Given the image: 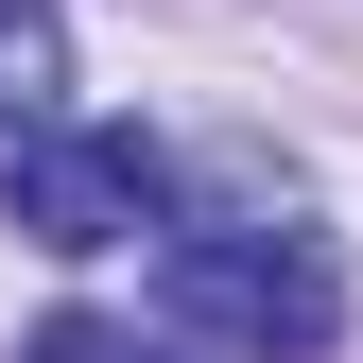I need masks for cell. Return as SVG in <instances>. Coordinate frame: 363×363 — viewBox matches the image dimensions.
I'll use <instances>...</instances> for the list:
<instances>
[{
    "label": "cell",
    "mask_w": 363,
    "mask_h": 363,
    "mask_svg": "<svg viewBox=\"0 0 363 363\" xmlns=\"http://www.w3.org/2000/svg\"><path fill=\"white\" fill-rule=\"evenodd\" d=\"M18 363H173L156 329H121V311H35V346Z\"/></svg>",
    "instance_id": "cell-4"
},
{
    "label": "cell",
    "mask_w": 363,
    "mask_h": 363,
    "mask_svg": "<svg viewBox=\"0 0 363 363\" xmlns=\"http://www.w3.org/2000/svg\"><path fill=\"white\" fill-rule=\"evenodd\" d=\"M156 208H173V156L139 139V121H35L18 139V242L104 259V242H139Z\"/></svg>",
    "instance_id": "cell-2"
},
{
    "label": "cell",
    "mask_w": 363,
    "mask_h": 363,
    "mask_svg": "<svg viewBox=\"0 0 363 363\" xmlns=\"http://www.w3.org/2000/svg\"><path fill=\"white\" fill-rule=\"evenodd\" d=\"M35 121H69V18L0 0V139H35Z\"/></svg>",
    "instance_id": "cell-3"
},
{
    "label": "cell",
    "mask_w": 363,
    "mask_h": 363,
    "mask_svg": "<svg viewBox=\"0 0 363 363\" xmlns=\"http://www.w3.org/2000/svg\"><path fill=\"white\" fill-rule=\"evenodd\" d=\"M156 294H173V329L259 346V363H329V329H346V259L311 225H191L156 259Z\"/></svg>",
    "instance_id": "cell-1"
}]
</instances>
